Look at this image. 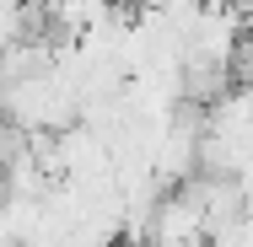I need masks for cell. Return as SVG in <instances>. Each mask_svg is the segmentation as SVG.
<instances>
[{
  "label": "cell",
  "mask_w": 253,
  "mask_h": 247,
  "mask_svg": "<svg viewBox=\"0 0 253 247\" xmlns=\"http://www.w3.org/2000/svg\"><path fill=\"white\" fill-rule=\"evenodd\" d=\"M27 150H33V135H27L22 124H11V118L0 113V172H11V167H16V161H22Z\"/></svg>",
  "instance_id": "1"
},
{
  "label": "cell",
  "mask_w": 253,
  "mask_h": 247,
  "mask_svg": "<svg viewBox=\"0 0 253 247\" xmlns=\"http://www.w3.org/2000/svg\"><path fill=\"white\" fill-rule=\"evenodd\" d=\"M119 5H124V11H135V16H151V11H162L167 0H119Z\"/></svg>",
  "instance_id": "2"
}]
</instances>
